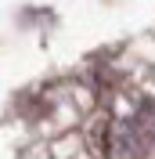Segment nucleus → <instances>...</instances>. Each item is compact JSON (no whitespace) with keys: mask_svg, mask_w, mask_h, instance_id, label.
Listing matches in <instances>:
<instances>
[{"mask_svg":"<svg viewBox=\"0 0 155 159\" xmlns=\"http://www.w3.org/2000/svg\"><path fill=\"white\" fill-rule=\"evenodd\" d=\"M105 152L119 159H155V105L148 98L105 119Z\"/></svg>","mask_w":155,"mask_h":159,"instance_id":"1","label":"nucleus"}]
</instances>
